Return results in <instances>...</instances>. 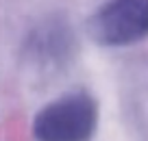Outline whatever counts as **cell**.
<instances>
[{"label": "cell", "instance_id": "1", "mask_svg": "<svg viewBox=\"0 0 148 141\" xmlns=\"http://www.w3.org/2000/svg\"><path fill=\"white\" fill-rule=\"evenodd\" d=\"M98 104L87 91H72L46 104L33 119L35 141H89L96 132Z\"/></svg>", "mask_w": 148, "mask_h": 141}, {"label": "cell", "instance_id": "2", "mask_svg": "<svg viewBox=\"0 0 148 141\" xmlns=\"http://www.w3.org/2000/svg\"><path fill=\"white\" fill-rule=\"evenodd\" d=\"M87 33L100 46H129L148 37V0H109L89 18Z\"/></svg>", "mask_w": 148, "mask_h": 141}, {"label": "cell", "instance_id": "3", "mask_svg": "<svg viewBox=\"0 0 148 141\" xmlns=\"http://www.w3.org/2000/svg\"><path fill=\"white\" fill-rule=\"evenodd\" d=\"M24 54L44 72H59L72 63L76 54V37L70 24L61 18H50L35 26L24 44Z\"/></svg>", "mask_w": 148, "mask_h": 141}]
</instances>
